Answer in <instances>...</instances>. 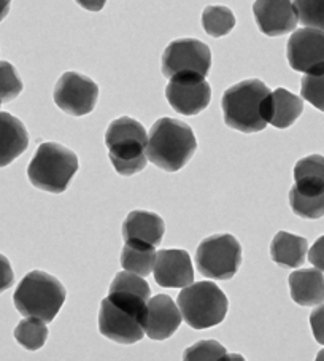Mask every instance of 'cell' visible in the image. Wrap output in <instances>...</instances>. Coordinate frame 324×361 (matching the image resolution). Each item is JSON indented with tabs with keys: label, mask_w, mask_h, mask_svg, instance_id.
Here are the masks:
<instances>
[{
	"label": "cell",
	"mask_w": 324,
	"mask_h": 361,
	"mask_svg": "<svg viewBox=\"0 0 324 361\" xmlns=\"http://www.w3.org/2000/svg\"><path fill=\"white\" fill-rule=\"evenodd\" d=\"M166 97L178 114L194 116L208 107L211 88L204 77H173L166 88Z\"/></svg>",
	"instance_id": "11"
},
{
	"label": "cell",
	"mask_w": 324,
	"mask_h": 361,
	"mask_svg": "<svg viewBox=\"0 0 324 361\" xmlns=\"http://www.w3.org/2000/svg\"><path fill=\"white\" fill-rule=\"evenodd\" d=\"M23 82L16 68L7 61H0V99L10 102L21 94Z\"/></svg>",
	"instance_id": "28"
},
{
	"label": "cell",
	"mask_w": 324,
	"mask_h": 361,
	"mask_svg": "<svg viewBox=\"0 0 324 361\" xmlns=\"http://www.w3.org/2000/svg\"><path fill=\"white\" fill-rule=\"evenodd\" d=\"M81 8L88 10V11H101L105 4H107V0H75Z\"/></svg>",
	"instance_id": "34"
},
{
	"label": "cell",
	"mask_w": 324,
	"mask_h": 361,
	"mask_svg": "<svg viewBox=\"0 0 324 361\" xmlns=\"http://www.w3.org/2000/svg\"><path fill=\"white\" fill-rule=\"evenodd\" d=\"M105 145L115 171L124 177L135 176L147 167L148 134L134 118L121 116L110 123L105 133Z\"/></svg>",
	"instance_id": "2"
},
{
	"label": "cell",
	"mask_w": 324,
	"mask_h": 361,
	"mask_svg": "<svg viewBox=\"0 0 324 361\" xmlns=\"http://www.w3.org/2000/svg\"><path fill=\"white\" fill-rule=\"evenodd\" d=\"M310 326L315 339L324 345V304L310 314Z\"/></svg>",
	"instance_id": "31"
},
{
	"label": "cell",
	"mask_w": 324,
	"mask_h": 361,
	"mask_svg": "<svg viewBox=\"0 0 324 361\" xmlns=\"http://www.w3.org/2000/svg\"><path fill=\"white\" fill-rule=\"evenodd\" d=\"M269 94V86L258 78L230 86L224 91L221 102L224 123L245 134L266 129L267 121L263 115V104Z\"/></svg>",
	"instance_id": "3"
},
{
	"label": "cell",
	"mask_w": 324,
	"mask_h": 361,
	"mask_svg": "<svg viewBox=\"0 0 324 361\" xmlns=\"http://www.w3.org/2000/svg\"><path fill=\"white\" fill-rule=\"evenodd\" d=\"M149 298H151V290L147 280L139 274L126 269L118 272L110 285L108 300L116 306L140 317L145 312Z\"/></svg>",
	"instance_id": "15"
},
{
	"label": "cell",
	"mask_w": 324,
	"mask_h": 361,
	"mask_svg": "<svg viewBox=\"0 0 324 361\" xmlns=\"http://www.w3.org/2000/svg\"><path fill=\"white\" fill-rule=\"evenodd\" d=\"M154 280L162 288H185L194 282L191 257L185 250H161L156 255Z\"/></svg>",
	"instance_id": "16"
},
{
	"label": "cell",
	"mask_w": 324,
	"mask_h": 361,
	"mask_svg": "<svg viewBox=\"0 0 324 361\" xmlns=\"http://www.w3.org/2000/svg\"><path fill=\"white\" fill-rule=\"evenodd\" d=\"M292 188L302 196H324V157L310 154L307 158L299 159L294 167Z\"/></svg>",
	"instance_id": "21"
},
{
	"label": "cell",
	"mask_w": 324,
	"mask_h": 361,
	"mask_svg": "<svg viewBox=\"0 0 324 361\" xmlns=\"http://www.w3.org/2000/svg\"><path fill=\"white\" fill-rule=\"evenodd\" d=\"M318 360H324V350H321L320 355H318Z\"/></svg>",
	"instance_id": "36"
},
{
	"label": "cell",
	"mask_w": 324,
	"mask_h": 361,
	"mask_svg": "<svg viewBox=\"0 0 324 361\" xmlns=\"http://www.w3.org/2000/svg\"><path fill=\"white\" fill-rule=\"evenodd\" d=\"M211 67V51L204 42L180 39L172 42L162 54V73L166 78L196 75L207 77Z\"/></svg>",
	"instance_id": "8"
},
{
	"label": "cell",
	"mask_w": 324,
	"mask_h": 361,
	"mask_svg": "<svg viewBox=\"0 0 324 361\" xmlns=\"http://www.w3.org/2000/svg\"><path fill=\"white\" fill-rule=\"evenodd\" d=\"M0 105H2V99H0Z\"/></svg>",
	"instance_id": "37"
},
{
	"label": "cell",
	"mask_w": 324,
	"mask_h": 361,
	"mask_svg": "<svg viewBox=\"0 0 324 361\" xmlns=\"http://www.w3.org/2000/svg\"><path fill=\"white\" fill-rule=\"evenodd\" d=\"M309 261L316 267V269L324 272V235H321V238L315 242L313 247L310 248Z\"/></svg>",
	"instance_id": "33"
},
{
	"label": "cell",
	"mask_w": 324,
	"mask_h": 361,
	"mask_svg": "<svg viewBox=\"0 0 324 361\" xmlns=\"http://www.w3.org/2000/svg\"><path fill=\"white\" fill-rule=\"evenodd\" d=\"M46 322L37 317H27L21 320L15 328V339L18 344L23 345L27 350H39L48 339V328Z\"/></svg>",
	"instance_id": "24"
},
{
	"label": "cell",
	"mask_w": 324,
	"mask_h": 361,
	"mask_svg": "<svg viewBox=\"0 0 324 361\" xmlns=\"http://www.w3.org/2000/svg\"><path fill=\"white\" fill-rule=\"evenodd\" d=\"M302 99L285 88L270 91L263 104L264 120L277 129L289 128L302 115Z\"/></svg>",
	"instance_id": "18"
},
{
	"label": "cell",
	"mask_w": 324,
	"mask_h": 361,
	"mask_svg": "<svg viewBox=\"0 0 324 361\" xmlns=\"http://www.w3.org/2000/svg\"><path fill=\"white\" fill-rule=\"evenodd\" d=\"M289 204L292 212L297 216L305 220H318L324 215V196L318 197H309L302 196L299 192L291 188L289 191Z\"/></svg>",
	"instance_id": "26"
},
{
	"label": "cell",
	"mask_w": 324,
	"mask_h": 361,
	"mask_svg": "<svg viewBox=\"0 0 324 361\" xmlns=\"http://www.w3.org/2000/svg\"><path fill=\"white\" fill-rule=\"evenodd\" d=\"M164 233V220L153 212L134 210L123 223V235L126 244L158 247Z\"/></svg>",
	"instance_id": "17"
},
{
	"label": "cell",
	"mask_w": 324,
	"mask_h": 361,
	"mask_svg": "<svg viewBox=\"0 0 324 361\" xmlns=\"http://www.w3.org/2000/svg\"><path fill=\"white\" fill-rule=\"evenodd\" d=\"M178 307L185 322L194 329L220 325L228 315V298L213 282H197L185 286L178 295Z\"/></svg>",
	"instance_id": "6"
},
{
	"label": "cell",
	"mask_w": 324,
	"mask_h": 361,
	"mask_svg": "<svg viewBox=\"0 0 324 361\" xmlns=\"http://www.w3.org/2000/svg\"><path fill=\"white\" fill-rule=\"evenodd\" d=\"M29 147V134L21 120L0 111V167L13 163Z\"/></svg>",
	"instance_id": "19"
},
{
	"label": "cell",
	"mask_w": 324,
	"mask_h": 361,
	"mask_svg": "<svg viewBox=\"0 0 324 361\" xmlns=\"http://www.w3.org/2000/svg\"><path fill=\"white\" fill-rule=\"evenodd\" d=\"M301 94L313 107L324 111V72L307 73L302 77Z\"/></svg>",
	"instance_id": "29"
},
{
	"label": "cell",
	"mask_w": 324,
	"mask_h": 361,
	"mask_svg": "<svg viewBox=\"0 0 324 361\" xmlns=\"http://www.w3.org/2000/svg\"><path fill=\"white\" fill-rule=\"evenodd\" d=\"M53 97L62 111L72 116H83L94 110L99 86L78 72H66L56 83Z\"/></svg>",
	"instance_id": "9"
},
{
	"label": "cell",
	"mask_w": 324,
	"mask_h": 361,
	"mask_svg": "<svg viewBox=\"0 0 324 361\" xmlns=\"http://www.w3.org/2000/svg\"><path fill=\"white\" fill-rule=\"evenodd\" d=\"M66 288L58 279L43 271H32L24 277L13 295L18 312L53 322L66 302Z\"/></svg>",
	"instance_id": "5"
},
{
	"label": "cell",
	"mask_w": 324,
	"mask_h": 361,
	"mask_svg": "<svg viewBox=\"0 0 324 361\" xmlns=\"http://www.w3.org/2000/svg\"><path fill=\"white\" fill-rule=\"evenodd\" d=\"M78 172V157L61 143L45 142L37 148L27 167V177L35 188L61 195Z\"/></svg>",
	"instance_id": "4"
},
{
	"label": "cell",
	"mask_w": 324,
	"mask_h": 361,
	"mask_svg": "<svg viewBox=\"0 0 324 361\" xmlns=\"http://www.w3.org/2000/svg\"><path fill=\"white\" fill-rule=\"evenodd\" d=\"M183 315L170 296L158 295L149 298L145 312L142 315V326L153 341H164L182 325Z\"/></svg>",
	"instance_id": "13"
},
{
	"label": "cell",
	"mask_w": 324,
	"mask_h": 361,
	"mask_svg": "<svg viewBox=\"0 0 324 361\" xmlns=\"http://www.w3.org/2000/svg\"><path fill=\"white\" fill-rule=\"evenodd\" d=\"M15 282V274L13 269H11V264L8 258H5L2 253H0V295L4 291H7L11 288V285Z\"/></svg>",
	"instance_id": "32"
},
{
	"label": "cell",
	"mask_w": 324,
	"mask_h": 361,
	"mask_svg": "<svg viewBox=\"0 0 324 361\" xmlns=\"http://www.w3.org/2000/svg\"><path fill=\"white\" fill-rule=\"evenodd\" d=\"M99 331L118 344H135L145 336V329L142 326V317L116 306L108 298H105L101 304Z\"/></svg>",
	"instance_id": "12"
},
{
	"label": "cell",
	"mask_w": 324,
	"mask_h": 361,
	"mask_svg": "<svg viewBox=\"0 0 324 361\" xmlns=\"http://www.w3.org/2000/svg\"><path fill=\"white\" fill-rule=\"evenodd\" d=\"M202 26L210 37L228 35L235 26V16L230 8L221 5H210L202 13Z\"/></svg>",
	"instance_id": "25"
},
{
	"label": "cell",
	"mask_w": 324,
	"mask_h": 361,
	"mask_svg": "<svg viewBox=\"0 0 324 361\" xmlns=\"http://www.w3.org/2000/svg\"><path fill=\"white\" fill-rule=\"evenodd\" d=\"M253 15L259 30L267 37L289 34L299 21L294 2L291 0H256Z\"/></svg>",
	"instance_id": "14"
},
{
	"label": "cell",
	"mask_w": 324,
	"mask_h": 361,
	"mask_svg": "<svg viewBox=\"0 0 324 361\" xmlns=\"http://www.w3.org/2000/svg\"><path fill=\"white\" fill-rule=\"evenodd\" d=\"M196 264L204 277L232 279L242 264V247L232 234L210 235L196 252Z\"/></svg>",
	"instance_id": "7"
},
{
	"label": "cell",
	"mask_w": 324,
	"mask_h": 361,
	"mask_svg": "<svg viewBox=\"0 0 324 361\" xmlns=\"http://www.w3.org/2000/svg\"><path fill=\"white\" fill-rule=\"evenodd\" d=\"M11 7V0H0V23L7 18Z\"/></svg>",
	"instance_id": "35"
},
{
	"label": "cell",
	"mask_w": 324,
	"mask_h": 361,
	"mask_svg": "<svg viewBox=\"0 0 324 361\" xmlns=\"http://www.w3.org/2000/svg\"><path fill=\"white\" fill-rule=\"evenodd\" d=\"M307 252V239L286 231H280L270 244V257L282 267H299L304 264Z\"/></svg>",
	"instance_id": "22"
},
{
	"label": "cell",
	"mask_w": 324,
	"mask_h": 361,
	"mask_svg": "<svg viewBox=\"0 0 324 361\" xmlns=\"http://www.w3.org/2000/svg\"><path fill=\"white\" fill-rule=\"evenodd\" d=\"M154 248L156 247L124 244L121 252V266L126 271L139 274L142 277L149 276L154 269L156 255H158Z\"/></svg>",
	"instance_id": "23"
},
{
	"label": "cell",
	"mask_w": 324,
	"mask_h": 361,
	"mask_svg": "<svg viewBox=\"0 0 324 361\" xmlns=\"http://www.w3.org/2000/svg\"><path fill=\"white\" fill-rule=\"evenodd\" d=\"M229 355L228 350L216 341H202L197 342L188 350L185 352V360L197 361V360H207V361H221L228 360Z\"/></svg>",
	"instance_id": "30"
},
{
	"label": "cell",
	"mask_w": 324,
	"mask_h": 361,
	"mask_svg": "<svg viewBox=\"0 0 324 361\" xmlns=\"http://www.w3.org/2000/svg\"><path fill=\"white\" fill-rule=\"evenodd\" d=\"M197 148L194 133L175 118H161L148 135L147 157L154 166L167 172H177L189 163Z\"/></svg>",
	"instance_id": "1"
},
{
	"label": "cell",
	"mask_w": 324,
	"mask_h": 361,
	"mask_svg": "<svg viewBox=\"0 0 324 361\" xmlns=\"http://www.w3.org/2000/svg\"><path fill=\"white\" fill-rule=\"evenodd\" d=\"M294 7L304 26L324 30V0H294Z\"/></svg>",
	"instance_id": "27"
},
{
	"label": "cell",
	"mask_w": 324,
	"mask_h": 361,
	"mask_svg": "<svg viewBox=\"0 0 324 361\" xmlns=\"http://www.w3.org/2000/svg\"><path fill=\"white\" fill-rule=\"evenodd\" d=\"M286 56L296 72H324V30L315 27L296 30L288 40Z\"/></svg>",
	"instance_id": "10"
},
{
	"label": "cell",
	"mask_w": 324,
	"mask_h": 361,
	"mask_svg": "<svg viewBox=\"0 0 324 361\" xmlns=\"http://www.w3.org/2000/svg\"><path fill=\"white\" fill-rule=\"evenodd\" d=\"M291 298L299 306H318L324 302V276L320 269H301L289 276Z\"/></svg>",
	"instance_id": "20"
}]
</instances>
